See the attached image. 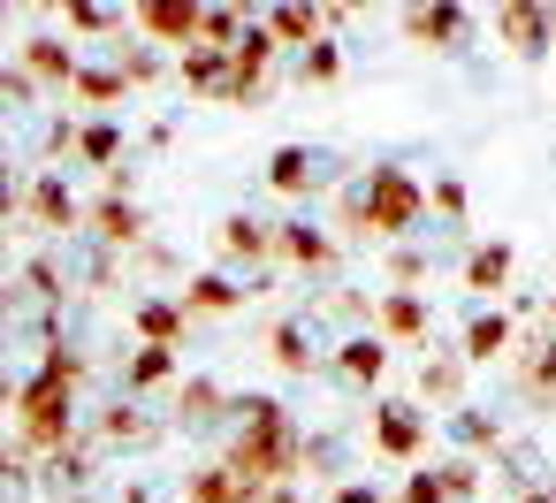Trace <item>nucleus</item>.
Wrapping results in <instances>:
<instances>
[{
    "label": "nucleus",
    "mask_w": 556,
    "mask_h": 503,
    "mask_svg": "<svg viewBox=\"0 0 556 503\" xmlns=\"http://www.w3.org/2000/svg\"><path fill=\"white\" fill-rule=\"evenodd\" d=\"M427 206H434V214H450V222H457V214H465V184H457V176H442V184H434V191H427Z\"/></svg>",
    "instance_id": "nucleus-29"
},
{
    "label": "nucleus",
    "mask_w": 556,
    "mask_h": 503,
    "mask_svg": "<svg viewBox=\"0 0 556 503\" xmlns=\"http://www.w3.org/2000/svg\"><path fill=\"white\" fill-rule=\"evenodd\" d=\"M404 32H412L419 47H457V32H465V9L434 0V9H412V16H404Z\"/></svg>",
    "instance_id": "nucleus-21"
},
{
    "label": "nucleus",
    "mask_w": 556,
    "mask_h": 503,
    "mask_svg": "<svg viewBox=\"0 0 556 503\" xmlns=\"http://www.w3.org/2000/svg\"><path fill=\"white\" fill-rule=\"evenodd\" d=\"M184 85H191L199 100H237V62L214 54V47H191V54H184Z\"/></svg>",
    "instance_id": "nucleus-12"
},
{
    "label": "nucleus",
    "mask_w": 556,
    "mask_h": 503,
    "mask_svg": "<svg viewBox=\"0 0 556 503\" xmlns=\"http://www.w3.org/2000/svg\"><path fill=\"white\" fill-rule=\"evenodd\" d=\"M244 298H252L244 275H222V267H206V275L184 282V305H191V313H229V305H244Z\"/></svg>",
    "instance_id": "nucleus-15"
},
{
    "label": "nucleus",
    "mask_w": 556,
    "mask_h": 503,
    "mask_svg": "<svg viewBox=\"0 0 556 503\" xmlns=\"http://www.w3.org/2000/svg\"><path fill=\"white\" fill-rule=\"evenodd\" d=\"M77 62H85V54H70L62 39H24V70H31L39 85H62V92H70V85H77Z\"/></svg>",
    "instance_id": "nucleus-17"
},
{
    "label": "nucleus",
    "mask_w": 556,
    "mask_h": 503,
    "mask_svg": "<svg viewBox=\"0 0 556 503\" xmlns=\"http://www.w3.org/2000/svg\"><path fill=\"white\" fill-rule=\"evenodd\" d=\"M260 503H298V495H290V488H267V495H260Z\"/></svg>",
    "instance_id": "nucleus-31"
},
{
    "label": "nucleus",
    "mask_w": 556,
    "mask_h": 503,
    "mask_svg": "<svg viewBox=\"0 0 556 503\" xmlns=\"http://www.w3.org/2000/svg\"><path fill=\"white\" fill-rule=\"evenodd\" d=\"M298 70H305V85H336V77H343V54H336V39L305 47V62H298Z\"/></svg>",
    "instance_id": "nucleus-27"
},
{
    "label": "nucleus",
    "mask_w": 556,
    "mask_h": 503,
    "mask_svg": "<svg viewBox=\"0 0 556 503\" xmlns=\"http://www.w3.org/2000/svg\"><path fill=\"white\" fill-rule=\"evenodd\" d=\"M336 503H381V495H374V488H343Z\"/></svg>",
    "instance_id": "nucleus-30"
},
{
    "label": "nucleus",
    "mask_w": 556,
    "mask_h": 503,
    "mask_svg": "<svg viewBox=\"0 0 556 503\" xmlns=\"http://www.w3.org/2000/svg\"><path fill=\"white\" fill-rule=\"evenodd\" d=\"M374 442H381L389 457H419V450H427V419H419L412 404H381V412H374Z\"/></svg>",
    "instance_id": "nucleus-13"
},
{
    "label": "nucleus",
    "mask_w": 556,
    "mask_h": 503,
    "mask_svg": "<svg viewBox=\"0 0 556 503\" xmlns=\"http://www.w3.org/2000/svg\"><path fill=\"white\" fill-rule=\"evenodd\" d=\"M24 214L39 222V229H77L85 222V206H77V191L47 168V176H31V191H24Z\"/></svg>",
    "instance_id": "nucleus-9"
},
{
    "label": "nucleus",
    "mask_w": 556,
    "mask_h": 503,
    "mask_svg": "<svg viewBox=\"0 0 556 503\" xmlns=\"http://www.w3.org/2000/svg\"><path fill=\"white\" fill-rule=\"evenodd\" d=\"M260 24L275 32V47H320L336 16H328V9H267Z\"/></svg>",
    "instance_id": "nucleus-14"
},
{
    "label": "nucleus",
    "mask_w": 556,
    "mask_h": 503,
    "mask_svg": "<svg viewBox=\"0 0 556 503\" xmlns=\"http://www.w3.org/2000/svg\"><path fill=\"white\" fill-rule=\"evenodd\" d=\"M465 290H480V298L510 290V244H480V252L465 260Z\"/></svg>",
    "instance_id": "nucleus-22"
},
{
    "label": "nucleus",
    "mask_w": 556,
    "mask_h": 503,
    "mask_svg": "<svg viewBox=\"0 0 556 503\" xmlns=\"http://www.w3.org/2000/svg\"><path fill=\"white\" fill-rule=\"evenodd\" d=\"M229 404H237V397H222V381H184L176 419H184V427H229Z\"/></svg>",
    "instance_id": "nucleus-18"
},
{
    "label": "nucleus",
    "mask_w": 556,
    "mask_h": 503,
    "mask_svg": "<svg viewBox=\"0 0 556 503\" xmlns=\"http://www.w3.org/2000/svg\"><path fill=\"white\" fill-rule=\"evenodd\" d=\"M450 435H457V442H472V450H503V442H495V419H488V412H472V404H465V412H450Z\"/></svg>",
    "instance_id": "nucleus-26"
},
{
    "label": "nucleus",
    "mask_w": 556,
    "mask_h": 503,
    "mask_svg": "<svg viewBox=\"0 0 556 503\" xmlns=\"http://www.w3.org/2000/svg\"><path fill=\"white\" fill-rule=\"evenodd\" d=\"M336 176H343V161L320 153V146H282V153L267 161V184H275L282 199H313V191H328Z\"/></svg>",
    "instance_id": "nucleus-2"
},
{
    "label": "nucleus",
    "mask_w": 556,
    "mask_h": 503,
    "mask_svg": "<svg viewBox=\"0 0 556 503\" xmlns=\"http://www.w3.org/2000/svg\"><path fill=\"white\" fill-rule=\"evenodd\" d=\"M548 39H556V9H548Z\"/></svg>",
    "instance_id": "nucleus-33"
},
{
    "label": "nucleus",
    "mask_w": 556,
    "mask_h": 503,
    "mask_svg": "<svg viewBox=\"0 0 556 503\" xmlns=\"http://www.w3.org/2000/svg\"><path fill=\"white\" fill-rule=\"evenodd\" d=\"M510 381H518V397H526L533 412H556V336H548V328H541V336H518Z\"/></svg>",
    "instance_id": "nucleus-3"
},
{
    "label": "nucleus",
    "mask_w": 556,
    "mask_h": 503,
    "mask_svg": "<svg viewBox=\"0 0 556 503\" xmlns=\"http://www.w3.org/2000/svg\"><path fill=\"white\" fill-rule=\"evenodd\" d=\"M115 153H123V130L115 123H77V161L85 168H115Z\"/></svg>",
    "instance_id": "nucleus-24"
},
{
    "label": "nucleus",
    "mask_w": 556,
    "mask_h": 503,
    "mask_svg": "<svg viewBox=\"0 0 556 503\" xmlns=\"http://www.w3.org/2000/svg\"><path fill=\"white\" fill-rule=\"evenodd\" d=\"M328 374H336L343 389H381V374H389V336H343L336 359H328Z\"/></svg>",
    "instance_id": "nucleus-6"
},
{
    "label": "nucleus",
    "mask_w": 556,
    "mask_h": 503,
    "mask_svg": "<svg viewBox=\"0 0 556 503\" xmlns=\"http://www.w3.org/2000/svg\"><path fill=\"white\" fill-rule=\"evenodd\" d=\"M85 229H92L100 244H138V252H146V214L130 206V191L92 199V206H85Z\"/></svg>",
    "instance_id": "nucleus-8"
},
{
    "label": "nucleus",
    "mask_w": 556,
    "mask_h": 503,
    "mask_svg": "<svg viewBox=\"0 0 556 503\" xmlns=\"http://www.w3.org/2000/svg\"><path fill=\"white\" fill-rule=\"evenodd\" d=\"M419 214H427V191H419V176L396 168V161H381V168L343 199V229H358V237H412Z\"/></svg>",
    "instance_id": "nucleus-1"
},
{
    "label": "nucleus",
    "mask_w": 556,
    "mask_h": 503,
    "mask_svg": "<svg viewBox=\"0 0 556 503\" xmlns=\"http://www.w3.org/2000/svg\"><path fill=\"white\" fill-rule=\"evenodd\" d=\"M503 351H518V328H510V313H503V305L472 313V320H465V359H503Z\"/></svg>",
    "instance_id": "nucleus-16"
},
{
    "label": "nucleus",
    "mask_w": 556,
    "mask_h": 503,
    "mask_svg": "<svg viewBox=\"0 0 556 503\" xmlns=\"http://www.w3.org/2000/svg\"><path fill=\"white\" fill-rule=\"evenodd\" d=\"M123 92H138V77H130V62H123V39H115L108 54H85V62H77L70 100H85V108H115Z\"/></svg>",
    "instance_id": "nucleus-4"
},
{
    "label": "nucleus",
    "mask_w": 556,
    "mask_h": 503,
    "mask_svg": "<svg viewBox=\"0 0 556 503\" xmlns=\"http://www.w3.org/2000/svg\"><path fill=\"white\" fill-rule=\"evenodd\" d=\"M396 503H450V480H442V465H427V473H412Z\"/></svg>",
    "instance_id": "nucleus-28"
},
{
    "label": "nucleus",
    "mask_w": 556,
    "mask_h": 503,
    "mask_svg": "<svg viewBox=\"0 0 556 503\" xmlns=\"http://www.w3.org/2000/svg\"><path fill=\"white\" fill-rule=\"evenodd\" d=\"M267 343H275V366H282V374H328V359H336V351H320L313 320H282Z\"/></svg>",
    "instance_id": "nucleus-11"
},
{
    "label": "nucleus",
    "mask_w": 556,
    "mask_h": 503,
    "mask_svg": "<svg viewBox=\"0 0 556 503\" xmlns=\"http://www.w3.org/2000/svg\"><path fill=\"white\" fill-rule=\"evenodd\" d=\"M168 374H176V351H168V343H138L130 366H123L130 389H153V381H168Z\"/></svg>",
    "instance_id": "nucleus-25"
},
{
    "label": "nucleus",
    "mask_w": 556,
    "mask_h": 503,
    "mask_svg": "<svg viewBox=\"0 0 556 503\" xmlns=\"http://www.w3.org/2000/svg\"><path fill=\"white\" fill-rule=\"evenodd\" d=\"M495 39L518 54V62H541L556 39H548V9H533V0H510V9H495Z\"/></svg>",
    "instance_id": "nucleus-7"
},
{
    "label": "nucleus",
    "mask_w": 556,
    "mask_h": 503,
    "mask_svg": "<svg viewBox=\"0 0 556 503\" xmlns=\"http://www.w3.org/2000/svg\"><path fill=\"white\" fill-rule=\"evenodd\" d=\"M184 320H191L184 298H146V305H138V336H146V343H168V351H176V343H184Z\"/></svg>",
    "instance_id": "nucleus-19"
},
{
    "label": "nucleus",
    "mask_w": 556,
    "mask_h": 503,
    "mask_svg": "<svg viewBox=\"0 0 556 503\" xmlns=\"http://www.w3.org/2000/svg\"><path fill=\"white\" fill-rule=\"evenodd\" d=\"M381 336L419 343V336H427V298H419V290H389V298H381Z\"/></svg>",
    "instance_id": "nucleus-20"
},
{
    "label": "nucleus",
    "mask_w": 556,
    "mask_h": 503,
    "mask_svg": "<svg viewBox=\"0 0 556 503\" xmlns=\"http://www.w3.org/2000/svg\"><path fill=\"white\" fill-rule=\"evenodd\" d=\"M526 503H556V488H533V495H526Z\"/></svg>",
    "instance_id": "nucleus-32"
},
{
    "label": "nucleus",
    "mask_w": 556,
    "mask_h": 503,
    "mask_svg": "<svg viewBox=\"0 0 556 503\" xmlns=\"http://www.w3.org/2000/svg\"><path fill=\"white\" fill-rule=\"evenodd\" d=\"M275 260H290V267H305V275H328V267H336V244H328V229H313V222H282V229H275Z\"/></svg>",
    "instance_id": "nucleus-10"
},
{
    "label": "nucleus",
    "mask_w": 556,
    "mask_h": 503,
    "mask_svg": "<svg viewBox=\"0 0 556 503\" xmlns=\"http://www.w3.org/2000/svg\"><path fill=\"white\" fill-rule=\"evenodd\" d=\"M138 39H168V47H199L206 39V9L199 0H153V9H138Z\"/></svg>",
    "instance_id": "nucleus-5"
},
{
    "label": "nucleus",
    "mask_w": 556,
    "mask_h": 503,
    "mask_svg": "<svg viewBox=\"0 0 556 503\" xmlns=\"http://www.w3.org/2000/svg\"><path fill=\"white\" fill-rule=\"evenodd\" d=\"M419 397H427V404H457V397H465V359L434 351V359L419 366Z\"/></svg>",
    "instance_id": "nucleus-23"
}]
</instances>
